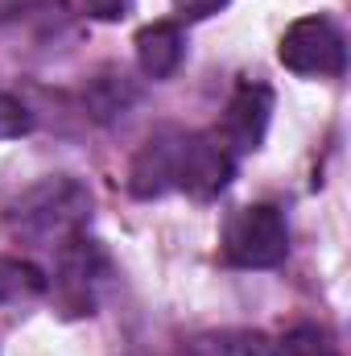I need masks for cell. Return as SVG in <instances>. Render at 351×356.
Returning a JSON list of instances; mask_svg holds the SVG:
<instances>
[{"label":"cell","instance_id":"4fadbf2b","mask_svg":"<svg viewBox=\"0 0 351 356\" xmlns=\"http://www.w3.org/2000/svg\"><path fill=\"white\" fill-rule=\"evenodd\" d=\"M29 129H33V120H29V112H25V104L0 91V141H12V137H25Z\"/></svg>","mask_w":351,"mask_h":356},{"label":"cell","instance_id":"8fae6325","mask_svg":"<svg viewBox=\"0 0 351 356\" xmlns=\"http://www.w3.org/2000/svg\"><path fill=\"white\" fill-rule=\"evenodd\" d=\"M132 99H137V88H132L124 75H116V71L99 75L87 88V108H91L95 120H116V116H124V108H128Z\"/></svg>","mask_w":351,"mask_h":356},{"label":"cell","instance_id":"9a60e30c","mask_svg":"<svg viewBox=\"0 0 351 356\" xmlns=\"http://www.w3.org/2000/svg\"><path fill=\"white\" fill-rule=\"evenodd\" d=\"M83 8L95 21H120V17H128V0H83Z\"/></svg>","mask_w":351,"mask_h":356},{"label":"cell","instance_id":"6da1fadb","mask_svg":"<svg viewBox=\"0 0 351 356\" xmlns=\"http://www.w3.org/2000/svg\"><path fill=\"white\" fill-rule=\"evenodd\" d=\"M91 220V191L71 175H50L33 186H25L4 207V228L21 245L37 249H62L71 236L87 232Z\"/></svg>","mask_w":351,"mask_h":356},{"label":"cell","instance_id":"8992f818","mask_svg":"<svg viewBox=\"0 0 351 356\" xmlns=\"http://www.w3.org/2000/svg\"><path fill=\"white\" fill-rule=\"evenodd\" d=\"M232 178H236L232 145L219 141L215 133H190L182 175H178V191H186L190 199H215V195L228 191Z\"/></svg>","mask_w":351,"mask_h":356},{"label":"cell","instance_id":"7c38bea8","mask_svg":"<svg viewBox=\"0 0 351 356\" xmlns=\"http://www.w3.org/2000/svg\"><path fill=\"white\" fill-rule=\"evenodd\" d=\"M273 356H339V348L318 323H298L273 344Z\"/></svg>","mask_w":351,"mask_h":356},{"label":"cell","instance_id":"5bb4252c","mask_svg":"<svg viewBox=\"0 0 351 356\" xmlns=\"http://www.w3.org/2000/svg\"><path fill=\"white\" fill-rule=\"evenodd\" d=\"M223 8H228V0H174V13L182 21H207Z\"/></svg>","mask_w":351,"mask_h":356},{"label":"cell","instance_id":"ba28073f","mask_svg":"<svg viewBox=\"0 0 351 356\" xmlns=\"http://www.w3.org/2000/svg\"><path fill=\"white\" fill-rule=\"evenodd\" d=\"M137 63L149 79H170L178 67H182V54H186V38L174 21H153L137 33Z\"/></svg>","mask_w":351,"mask_h":356},{"label":"cell","instance_id":"3957f363","mask_svg":"<svg viewBox=\"0 0 351 356\" xmlns=\"http://www.w3.org/2000/svg\"><path fill=\"white\" fill-rule=\"evenodd\" d=\"M223 253H228L232 266H240V269H277L289 257V228H285V216H281L273 203L240 207V211L228 220Z\"/></svg>","mask_w":351,"mask_h":356},{"label":"cell","instance_id":"5b68a950","mask_svg":"<svg viewBox=\"0 0 351 356\" xmlns=\"http://www.w3.org/2000/svg\"><path fill=\"white\" fill-rule=\"evenodd\" d=\"M103 273H108V257L87 232L71 236L58 249V290H62L67 315H91L95 311V290H99Z\"/></svg>","mask_w":351,"mask_h":356},{"label":"cell","instance_id":"277c9868","mask_svg":"<svg viewBox=\"0 0 351 356\" xmlns=\"http://www.w3.org/2000/svg\"><path fill=\"white\" fill-rule=\"evenodd\" d=\"M186 141L190 133L186 129H157L137 154H132V166H128V191L137 199H162L178 191V175H182V158H186Z\"/></svg>","mask_w":351,"mask_h":356},{"label":"cell","instance_id":"30bf717a","mask_svg":"<svg viewBox=\"0 0 351 356\" xmlns=\"http://www.w3.org/2000/svg\"><path fill=\"white\" fill-rule=\"evenodd\" d=\"M46 273L25 261V257H0V307L8 302H29L37 294H46Z\"/></svg>","mask_w":351,"mask_h":356},{"label":"cell","instance_id":"52a82bcc","mask_svg":"<svg viewBox=\"0 0 351 356\" xmlns=\"http://www.w3.org/2000/svg\"><path fill=\"white\" fill-rule=\"evenodd\" d=\"M268 120H273V91L264 83H240L228 99V116H223V133H228V145L252 154L264 145V133H268Z\"/></svg>","mask_w":351,"mask_h":356},{"label":"cell","instance_id":"7a4b0ae2","mask_svg":"<svg viewBox=\"0 0 351 356\" xmlns=\"http://www.w3.org/2000/svg\"><path fill=\"white\" fill-rule=\"evenodd\" d=\"M277 58L293 75L331 79V75H343V67H348V42H343V29L331 17L314 13V17H298L281 33Z\"/></svg>","mask_w":351,"mask_h":356},{"label":"cell","instance_id":"9c48e42d","mask_svg":"<svg viewBox=\"0 0 351 356\" xmlns=\"http://www.w3.org/2000/svg\"><path fill=\"white\" fill-rule=\"evenodd\" d=\"M186 356H273V340L252 327L198 332L186 340Z\"/></svg>","mask_w":351,"mask_h":356}]
</instances>
